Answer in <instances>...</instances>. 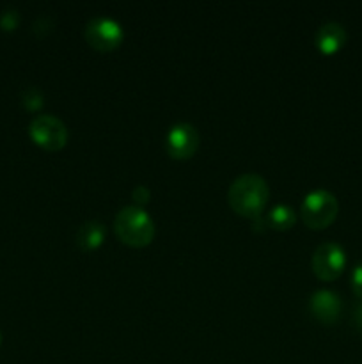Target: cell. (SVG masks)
Here are the masks:
<instances>
[{"label": "cell", "instance_id": "cell-9", "mask_svg": "<svg viewBox=\"0 0 362 364\" xmlns=\"http://www.w3.org/2000/svg\"><path fill=\"white\" fill-rule=\"evenodd\" d=\"M346 43V28L337 21H327L316 32V46L323 53H334Z\"/></svg>", "mask_w": 362, "mask_h": 364}, {"label": "cell", "instance_id": "cell-12", "mask_svg": "<svg viewBox=\"0 0 362 364\" xmlns=\"http://www.w3.org/2000/svg\"><path fill=\"white\" fill-rule=\"evenodd\" d=\"M21 98H23L25 107H27V109H31V110L39 109V107L43 105V95L35 87L25 89L23 95H21Z\"/></svg>", "mask_w": 362, "mask_h": 364}, {"label": "cell", "instance_id": "cell-14", "mask_svg": "<svg viewBox=\"0 0 362 364\" xmlns=\"http://www.w3.org/2000/svg\"><path fill=\"white\" fill-rule=\"evenodd\" d=\"M351 288H353V294L357 297L362 299V262L357 263L351 270V277H350Z\"/></svg>", "mask_w": 362, "mask_h": 364}, {"label": "cell", "instance_id": "cell-1", "mask_svg": "<svg viewBox=\"0 0 362 364\" xmlns=\"http://www.w3.org/2000/svg\"><path fill=\"white\" fill-rule=\"evenodd\" d=\"M227 199L234 212L247 217H259L268 199V183L259 174L245 173L231 183Z\"/></svg>", "mask_w": 362, "mask_h": 364}, {"label": "cell", "instance_id": "cell-10", "mask_svg": "<svg viewBox=\"0 0 362 364\" xmlns=\"http://www.w3.org/2000/svg\"><path fill=\"white\" fill-rule=\"evenodd\" d=\"M105 224L99 220H87L77 231V242L84 249H96L105 240Z\"/></svg>", "mask_w": 362, "mask_h": 364}, {"label": "cell", "instance_id": "cell-5", "mask_svg": "<svg viewBox=\"0 0 362 364\" xmlns=\"http://www.w3.org/2000/svg\"><path fill=\"white\" fill-rule=\"evenodd\" d=\"M123 27L114 18L99 14V16H92L85 25V39L91 43V46L106 52L112 50L123 41Z\"/></svg>", "mask_w": 362, "mask_h": 364}, {"label": "cell", "instance_id": "cell-17", "mask_svg": "<svg viewBox=\"0 0 362 364\" xmlns=\"http://www.w3.org/2000/svg\"><path fill=\"white\" fill-rule=\"evenodd\" d=\"M0 345H2V333H0Z\"/></svg>", "mask_w": 362, "mask_h": 364}, {"label": "cell", "instance_id": "cell-6", "mask_svg": "<svg viewBox=\"0 0 362 364\" xmlns=\"http://www.w3.org/2000/svg\"><path fill=\"white\" fill-rule=\"evenodd\" d=\"M312 270L319 279L332 281L343 272L346 265V252L337 242H323L318 245L311 259Z\"/></svg>", "mask_w": 362, "mask_h": 364}, {"label": "cell", "instance_id": "cell-3", "mask_svg": "<svg viewBox=\"0 0 362 364\" xmlns=\"http://www.w3.org/2000/svg\"><path fill=\"white\" fill-rule=\"evenodd\" d=\"M337 210H339V203H337L336 196L332 192L325 191V188H316L311 191L304 198L302 203V217L304 223L309 228H325L336 219Z\"/></svg>", "mask_w": 362, "mask_h": 364}, {"label": "cell", "instance_id": "cell-13", "mask_svg": "<svg viewBox=\"0 0 362 364\" xmlns=\"http://www.w3.org/2000/svg\"><path fill=\"white\" fill-rule=\"evenodd\" d=\"M18 21H20V16H18V13L14 9H6L0 13V25L6 31H13L18 25Z\"/></svg>", "mask_w": 362, "mask_h": 364}, {"label": "cell", "instance_id": "cell-11", "mask_svg": "<svg viewBox=\"0 0 362 364\" xmlns=\"http://www.w3.org/2000/svg\"><path fill=\"white\" fill-rule=\"evenodd\" d=\"M295 219H297V215L290 205H277L270 210L265 223H268L272 228H277V230H286V228L293 226Z\"/></svg>", "mask_w": 362, "mask_h": 364}, {"label": "cell", "instance_id": "cell-4", "mask_svg": "<svg viewBox=\"0 0 362 364\" xmlns=\"http://www.w3.org/2000/svg\"><path fill=\"white\" fill-rule=\"evenodd\" d=\"M28 134L46 149H60L67 141V128L52 114H39L28 124Z\"/></svg>", "mask_w": 362, "mask_h": 364}, {"label": "cell", "instance_id": "cell-2", "mask_svg": "<svg viewBox=\"0 0 362 364\" xmlns=\"http://www.w3.org/2000/svg\"><path fill=\"white\" fill-rule=\"evenodd\" d=\"M117 237L130 245H148L155 237V223L141 206H124L114 220Z\"/></svg>", "mask_w": 362, "mask_h": 364}, {"label": "cell", "instance_id": "cell-7", "mask_svg": "<svg viewBox=\"0 0 362 364\" xmlns=\"http://www.w3.org/2000/svg\"><path fill=\"white\" fill-rule=\"evenodd\" d=\"M199 146V132L190 123H176L165 135L167 153L174 159H188Z\"/></svg>", "mask_w": 362, "mask_h": 364}, {"label": "cell", "instance_id": "cell-15", "mask_svg": "<svg viewBox=\"0 0 362 364\" xmlns=\"http://www.w3.org/2000/svg\"><path fill=\"white\" fill-rule=\"evenodd\" d=\"M353 323L355 327L362 333V299L357 302V306H355L353 309Z\"/></svg>", "mask_w": 362, "mask_h": 364}, {"label": "cell", "instance_id": "cell-8", "mask_svg": "<svg viewBox=\"0 0 362 364\" xmlns=\"http://www.w3.org/2000/svg\"><path fill=\"white\" fill-rule=\"evenodd\" d=\"M309 308L314 318L323 323H332L339 318L341 299L330 290H316L309 299Z\"/></svg>", "mask_w": 362, "mask_h": 364}, {"label": "cell", "instance_id": "cell-16", "mask_svg": "<svg viewBox=\"0 0 362 364\" xmlns=\"http://www.w3.org/2000/svg\"><path fill=\"white\" fill-rule=\"evenodd\" d=\"M133 198L137 199V201L146 203L149 198V191L146 187H142V185H138V187H135V191H133Z\"/></svg>", "mask_w": 362, "mask_h": 364}]
</instances>
